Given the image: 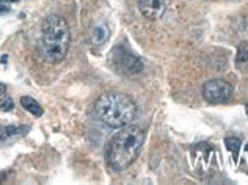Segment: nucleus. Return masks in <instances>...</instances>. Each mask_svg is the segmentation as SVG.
<instances>
[{
	"label": "nucleus",
	"mask_w": 248,
	"mask_h": 185,
	"mask_svg": "<svg viewBox=\"0 0 248 185\" xmlns=\"http://www.w3.org/2000/svg\"><path fill=\"white\" fill-rule=\"evenodd\" d=\"M143 143H145V132L139 125H124L121 127L107 146V165L113 171H123L139 157Z\"/></svg>",
	"instance_id": "obj_1"
},
{
	"label": "nucleus",
	"mask_w": 248,
	"mask_h": 185,
	"mask_svg": "<svg viewBox=\"0 0 248 185\" xmlns=\"http://www.w3.org/2000/svg\"><path fill=\"white\" fill-rule=\"evenodd\" d=\"M71 44V30L68 22L58 15H49L41 24V50L52 63L66 57Z\"/></svg>",
	"instance_id": "obj_2"
},
{
	"label": "nucleus",
	"mask_w": 248,
	"mask_h": 185,
	"mask_svg": "<svg viewBox=\"0 0 248 185\" xmlns=\"http://www.w3.org/2000/svg\"><path fill=\"white\" fill-rule=\"evenodd\" d=\"M96 113L108 127L121 129L134 121L137 113L135 102L121 92H106L96 101Z\"/></svg>",
	"instance_id": "obj_3"
},
{
	"label": "nucleus",
	"mask_w": 248,
	"mask_h": 185,
	"mask_svg": "<svg viewBox=\"0 0 248 185\" xmlns=\"http://www.w3.org/2000/svg\"><path fill=\"white\" fill-rule=\"evenodd\" d=\"M110 58H112V63L116 69L126 76H134L139 74L143 69V63L139 57H135L129 49L123 47V46H118L112 54H110Z\"/></svg>",
	"instance_id": "obj_4"
},
{
	"label": "nucleus",
	"mask_w": 248,
	"mask_h": 185,
	"mask_svg": "<svg viewBox=\"0 0 248 185\" xmlns=\"http://www.w3.org/2000/svg\"><path fill=\"white\" fill-rule=\"evenodd\" d=\"M231 94H232L231 85L225 80H220V78L209 80L203 87V97L209 104H223L231 97Z\"/></svg>",
	"instance_id": "obj_5"
},
{
	"label": "nucleus",
	"mask_w": 248,
	"mask_h": 185,
	"mask_svg": "<svg viewBox=\"0 0 248 185\" xmlns=\"http://www.w3.org/2000/svg\"><path fill=\"white\" fill-rule=\"evenodd\" d=\"M139 8L146 19H149V21H157L164 15L165 3L164 0H139Z\"/></svg>",
	"instance_id": "obj_6"
},
{
	"label": "nucleus",
	"mask_w": 248,
	"mask_h": 185,
	"mask_svg": "<svg viewBox=\"0 0 248 185\" xmlns=\"http://www.w3.org/2000/svg\"><path fill=\"white\" fill-rule=\"evenodd\" d=\"M21 104H22V107L29 111V113H31L33 116H41L43 115V108H41V105L38 104L33 97H30V96H24L21 99Z\"/></svg>",
	"instance_id": "obj_7"
},
{
	"label": "nucleus",
	"mask_w": 248,
	"mask_h": 185,
	"mask_svg": "<svg viewBox=\"0 0 248 185\" xmlns=\"http://www.w3.org/2000/svg\"><path fill=\"white\" fill-rule=\"evenodd\" d=\"M108 38V29L106 24H99L96 25L93 33H91V39H93L94 44H102L106 39Z\"/></svg>",
	"instance_id": "obj_8"
},
{
	"label": "nucleus",
	"mask_w": 248,
	"mask_h": 185,
	"mask_svg": "<svg viewBox=\"0 0 248 185\" xmlns=\"http://www.w3.org/2000/svg\"><path fill=\"white\" fill-rule=\"evenodd\" d=\"M237 62L244 63L248 62V43H240L239 49H237Z\"/></svg>",
	"instance_id": "obj_9"
},
{
	"label": "nucleus",
	"mask_w": 248,
	"mask_h": 185,
	"mask_svg": "<svg viewBox=\"0 0 248 185\" xmlns=\"http://www.w3.org/2000/svg\"><path fill=\"white\" fill-rule=\"evenodd\" d=\"M225 144H226V148L231 151V153H237L239 148H240V140L236 137H228L225 140Z\"/></svg>",
	"instance_id": "obj_10"
},
{
	"label": "nucleus",
	"mask_w": 248,
	"mask_h": 185,
	"mask_svg": "<svg viewBox=\"0 0 248 185\" xmlns=\"http://www.w3.org/2000/svg\"><path fill=\"white\" fill-rule=\"evenodd\" d=\"M13 108H15V104H13V101H11L10 97L3 96L2 101H0V110H2V111H10Z\"/></svg>",
	"instance_id": "obj_11"
},
{
	"label": "nucleus",
	"mask_w": 248,
	"mask_h": 185,
	"mask_svg": "<svg viewBox=\"0 0 248 185\" xmlns=\"http://www.w3.org/2000/svg\"><path fill=\"white\" fill-rule=\"evenodd\" d=\"M5 91H6V85L0 83V97H2V96L5 94Z\"/></svg>",
	"instance_id": "obj_12"
},
{
	"label": "nucleus",
	"mask_w": 248,
	"mask_h": 185,
	"mask_svg": "<svg viewBox=\"0 0 248 185\" xmlns=\"http://www.w3.org/2000/svg\"><path fill=\"white\" fill-rule=\"evenodd\" d=\"M6 2H17V0H6Z\"/></svg>",
	"instance_id": "obj_13"
},
{
	"label": "nucleus",
	"mask_w": 248,
	"mask_h": 185,
	"mask_svg": "<svg viewBox=\"0 0 248 185\" xmlns=\"http://www.w3.org/2000/svg\"><path fill=\"white\" fill-rule=\"evenodd\" d=\"M245 110H247V115H248V105H247V107H245Z\"/></svg>",
	"instance_id": "obj_14"
},
{
	"label": "nucleus",
	"mask_w": 248,
	"mask_h": 185,
	"mask_svg": "<svg viewBox=\"0 0 248 185\" xmlns=\"http://www.w3.org/2000/svg\"><path fill=\"white\" fill-rule=\"evenodd\" d=\"M247 151H248V149H247Z\"/></svg>",
	"instance_id": "obj_15"
}]
</instances>
